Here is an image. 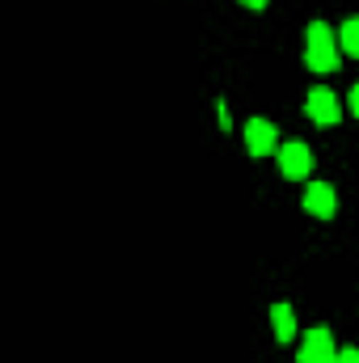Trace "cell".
<instances>
[{"label":"cell","mask_w":359,"mask_h":363,"mask_svg":"<svg viewBox=\"0 0 359 363\" xmlns=\"http://www.w3.org/2000/svg\"><path fill=\"white\" fill-rule=\"evenodd\" d=\"M216 110H220V127H224V131H228V127H233V118H228V106H224V101H220V106H216Z\"/></svg>","instance_id":"cell-10"},{"label":"cell","mask_w":359,"mask_h":363,"mask_svg":"<svg viewBox=\"0 0 359 363\" xmlns=\"http://www.w3.org/2000/svg\"><path fill=\"white\" fill-rule=\"evenodd\" d=\"M338 47L359 60V17H347V21L338 26Z\"/></svg>","instance_id":"cell-8"},{"label":"cell","mask_w":359,"mask_h":363,"mask_svg":"<svg viewBox=\"0 0 359 363\" xmlns=\"http://www.w3.org/2000/svg\"><path fill=\"white\" fill-rule=\"evenodd\" d=\"M334 207H338V199H334V186H330V182H309V186H304V211H309V216L330 220Z\"/></svg>","instance_id":"cell-6"},{"label":"cell","mask_w":359,"mask_h":363,"mask_svg":"<svg viewBox=\"0 0 359 363\" xmlns=\"http://www.w3.org/2000/svg\"><path fill=\"white\" fill-rule=\"evenodd\" d=\"M347 106H351V114H355V118H359V85H355V89H351V97H347Z\"/></svg>","instance_id":"cell-11"},{"label":"cell","mask_w":359,"mask_h":363,"mask_svg":"<svg viewBox=\"0 0 359 363\" xmlns=\"http://www.w3.org/2000/svg\"><path fill=\"white\" fill-rule=\"evenodd\" d=\"M245 148H250L254 157L279 152V131H275V123H267V118H250V123H245Z\"/></svg>","instance_id":"cell-5"},{"label":"cell","mask_w":359,"mask_h":363,"mask_svg":"<svg viewBox=\"0 0 359 363\" xmlns=\"http://www.w3.org/2000/svg\"><path fill=\"white\" fill-rule=\"evenodd\" d=\"M304 114H309L317 127H330V123H338V97L326 89V85H313L309 97H304Z\"/></svg>","instance_id":"cell-3"},{"label":"cell","mask_w":359,"mask_h":363,"mask_svg":"<svg viewBox=\"0 0 359 363\" xmlns=\"http://www.w3.org/2000/svg\"><path fill=\"white\" fill-rule=\"evenodd\" d=\"M296 363H338V347H334V338H330L326 325H313L304 334V342L296 351Z\"/></svg>","instance_id":"cell-2"},{"label":"cell","mask_w":359,"mask_h":363,"mask_svg":"<svg viewBox=\"0 0 359 363\" xmlns=\"http://www.w3.org/2000/svg\"><path fill=\"white\" fill-rule=\"evenodd\" d=\"M270 325H275V338L279 342H292L296 338V313H292V304H270Z\"/></svg>","instance_id":"cell-7"},{"label":"cell","mask_w":359,"mask_h":363,"mask_svg":"<svg viewBox=\"0 0 359 363\" xmlns=\"http://www.w3.org/2000/svg\"><path fill=\"white\" fill-rule=\"evenodd\" d=\"M241 4H250V9H263V4H267V0H241Z\"/></svg>","instance_id":"cell-12"},{"label":"cell","mask_w":359,"mask_h":363,"mask_svg":"<svg viewBox=\"0 0 359 363\" xmlns=\"http://www.w3.org/2000/svg\"><path fill=\"white\" fill-rule=\"evenodd\" d=\"M279 169H283L287 178H304V174L313 169V152H309V144H300V140L279 144Z\"/></svg>","instance_id":"cell-4"},{"label":"cell","mask_w":359,"mask_h":363,"mask_svg":"<svg viewBox=\"0 0 359 363\" xmlns=\"http://www.w3.org/2000/svg\"><path fill=\"white\" fill-rule=\"evenodd\" d=\"M338 363H359V347H343L338 351Z\"/></svg>","instance_id":"cell-9"},{"label":"cell","mask_w":359,"mask_h":363,"mask_svg":"<svg viewBox=\"0 0 359 363\" xmlns=\"http://www.w3.org/2000/svg\"><path fill=\"white\" fill-rule=\"evenodd\" d=\"M304 64L313 72H334L338 68V34L326 21H313L304 30Z\"/></svg>","instance_id":"cell-1"}]
</instances>
